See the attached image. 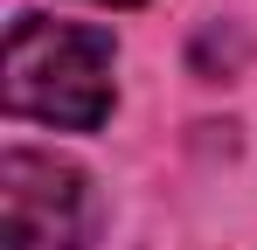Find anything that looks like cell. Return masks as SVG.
<instances>
[{"label":"cell","instance_id":"3957f363","mask_svg":"<svg viewBox=\"0 0 257 250\" xmlns=\"http://www.w3.org/2000/svg\"><path fill=\"white\" fill-rule=\"evenodd\" d=\"M104 7H132V0H104Z\"/></svg>","mask_w":257,"mask_h":250},{"label":"cell","instance_id":"6da1fadb","mask_svg":"<svg viewBox=\"0 0 257 250\" xmlns=\"http://www.w3.org/2000/svg\"><path fill=\"white\" fill-rule=\"evenodd\" d=\"M7 111L63 132H97L111 111V35L21 14L7 35Z\"/></svg>","mask_w":257,"mask_h":250},{"label":"cell","instance_id":"7a4b0ae2","mask_svg":"<svg viewBox=\"0 0 257 250\" xmlns=\"http://www.w3.org/2000/svg\"><path fill=\"white\" fill-rule=\"evenodd\" d=\"M90 181L56 153L14 146L0 160V243L7 250H84L90 243Z\"/></svg>","mask_w":257,"mask_h":250}]
</instances>
